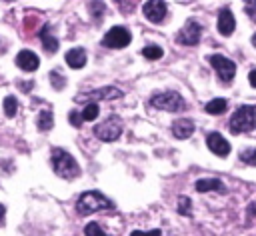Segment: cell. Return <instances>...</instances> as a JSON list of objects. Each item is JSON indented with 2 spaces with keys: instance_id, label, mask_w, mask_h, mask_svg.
<instances>
[{
  "instance_id": "obj_1",
  "label": "cell",
  "mask_w": 256,
  "mask_h": 236,
  "mask_svg": "<svg viewBox=\"0 0 256 236\" xmlns=\"http://www.w3.org/2000/svg\"><path fill=\"white\" fill-rule=\"evenodd\" d=\"M76 210L80 216H88V214L102 212V210H114V202L98 190H88L80 194V198L76 200Z\"/></svg>"
},
{
  "instance_id": "obj_2",
  "label": "cell",
  "mask_w": 256,
  "mask_h": 236,
  "mask_svg": "<svg viewBox=\"0 0 256 236\" xmlns=\"http://www.w3.org/2000/svg\"><path fill=\"white\" fill-rule=\"evenodd\" d=\"M50 164H52L54 172H56L60 178L74 180V178L80 174L78 162H76L74 156H72L70 152H66L64 148H52V152H50Z\"/></svg>"
},
{
  "instance_id": "obj_3",
  "label": "cell",
  "mask_w": 256,
  "mask_h": 236,
  "mask_svg": "<svg viewBox=\"0 0 256 236\" xmlns=\"http://www.w3.org/2000/svg\"><path fill=\"white\" fill-rule=\"evenodd\" d=\"M256 126V106L244 104L240 106L232 118H230V132L232 134H242V132H250Z\"/></svg>"
},
{
  "instance_id": "obj_4",
  "label": "cell",
  "mask_w": 256,
  "mask_h": 236,
  "mask_svg": "<svg viewBox=\"0 0 256 236\" xmlns=\"http://www.w3.org/2000/svg\"><path fill=\"white\" fill-rule=\"evenodd\" d=\"M150 106L164 110V112H180L184 110L186 102L178 92H158L150 98Z\"/></svg>"
},
{
  "instance_id": "obj_5",
  "label": "cell",
  "mask_w": 256,
  "mask_h": 236,
  "mask_svg": "<svg viewBox=\"0 0 256 236\" xmlns=\"http://www.w3.org/2000/svg\"><path fill=\"white\" fill-rule=\"evenodd\" d=\"M122 126H124V124H122V118L116 116V114H112V116H108L104 122H100L98 126H94V134H96V138L102 140V142H112V140L120 138Z\"/></svg>"
},
{
  "instance_id": "obj_6",
  "label": "cell",
  "mask_w": 256,
  "mask_h": 236,
  "mask_svg": "<svg viewBox=\"0 0 256 236\" xmlns=\"http://www.w3.org/2000/svg\"><path fill=\"white\" fill-rule=\"evenodd\" d=\"M122 96H124V92H122L120 88L102 86V88H96V90L78 94L74 100H76V102H86V104H98L100 100H118V98H122Z\"/></svg>"
},
{
  "instance_id": "obj_7",
  "label": "cell",
  "mask_w": 256,
  "mask_h": 236,
  "mask_svg": "<svg viewBox=\"0 0 256 236\" xmlns=\"http://www.w3.org/2000/svg\"><path fill=\"white\" fill-rule=\"evenodd\" d=\"M130 40H132V34H130L124 26H112V28L104 34V38H102V46H106V48H114V50H120V48L128 46V44H130Z\"/></svg>"
},
{
  "instance_id": "obj_8",
  "label": "cell",
  "mask_w": 256,
  "mask_h": 236,
  "mask_svg": "<svg viewBox=\"0 0 256 236\" xmlns=\"http://www.w3.org/2000/svg\"><path fill=\"white\" fill-rule=\"evenodd\" d=\"M208 62H210V66L218 72V76H220V80H222L224 84H230V82H232V78H234V74H236V64H234L230 58H226V56H222V54H212V56L208 58Z\"/></svg>"
},
{
  "instance_id": "obj_9",
  "label": "cell",
  "mask_w": 256,
  "mask_h": 236,
  "mask_svg": "<svg viewBox=\"0 0 256 236\" xmlns=\"http://www.w3.org/2000/svg\"><path fill=\"white\" fill-rule=\"evenodd\" d=\"M200 36H202V26L196 20H186V24L176 34V42L184 46H196L200 42Z\"/></svg>"
},
{
  "instance_id": "obj_10",
  "label": "cell",
  "mask_w": 256,
  "mask_h": 236,
  "mask_svg": "<svg viewBox=\"0 0 256 236\" xmlns=\"http://www.w3.org/2000/svg\"><path fill=\"white\" fill-rule=\"evenodd\" d=\"M166 2H160V0H148V2H144V6H142V12H144V16H146V20L148 22H152V24H160L164 18H166Z\"/></svg>"
},
{
  "instance_id": "obj_11",
  "label": "cell",
  "mask_w": 256,
  "mask_h": 236,
  "mask_svg": "<svg viewBox=\"0 0 256 236\" xmlns=\"http://www.w3.org/2000/svg\"><path fill=\"white\" fill-rule=\"evenodd\" d=\"M206 146H208V150L212 152V154H216V156H228L230 154V142L220 134V132H210L208 136H206Z\"/></svg>"
},
{
  "instance_id": "obj_12",
  "label": "cell",
  "mask_w": 256,
  "mask_h": 236,
  "mask_svg": "<svg viewBox=\"0 0 256 236\" xmlns=\"http://www.w3.org/2000/svg\"><path fill=\"white\" fill-rule=\"evenodd\" d=\"M16 66L24 72H34V70H38L40 60L32 50H20L16 54Z\"/></svg>"
},
{
  "instance_id": "obj_13",
  "label": "cell",
  "mask_w": 256,
  "mask_h": 236,
  "mask_svg": "<svg viewBox=\"0 0 256 236\" xmlns=\"http://www.w3.org/2000/svg\"><path fill=\"white\" fill-rule=\"evenodd\" d=\"M216 26H218V32H220L222 36H230V34L234 32V28H236V20H234V14L230 12V8L220 10Z\"/></svg>"
},
{
  "instance_id": "obj_14",
  "label": "cell",
  "mask_w": 256,
  "mask_h": 236,
  "mask_svg": "<svg viewBox=\"0 0 256 236\" xmlns=\"http://www.w3.org/2000/svg\"><path fill=\"white\" fill-rule=\"evenodd\" d=\"M194 130H196V126H194V122L188 120V118H180V120H176V122L172 124V134H174V138H178V140L190 138V136L194 134Z\"/></svg>"
},
{
  "instance_id": "obj_15",
  "label": "cell",
  "mask_w": 256,
  "mask_h": 236,
  "mask_svg": "<svg viewBox=\"0 0 256 236\" xmlns=\"http://www.w3.org/2000/svg\"><path fill=\"white\" fill-rule=\"evenodd\" d=\"M194 188H196L198 192H202V194H204V192H220V194L226 192L224 182L218 180V178H200V180H196Z\"/></svg>"
},
{
  "instance_id": "obj_16",
  "label": "cell",
  "mask_w": 256,
  "mask_h": 236,
  "mask_svg": "<svg viewBox=\"0 0 256 236\" xmlns=\"http://www.w3.org/2000/svg\"><path fill=\"white\" fill-rule=\"evenodd\" d=\"M66 64L70 68H74V70L84 68V64H86V50L84 48H70L66 52Z\"/></svg>"
},
{
  "instance_id": "obj_17",
  "label": "cell",
  "mask_w": 256,
  "mask_h": 236,
  "mask_svg": "<svg viewBox=\"0 0 256 236\" xmlns=\"http://www.w3.org/2000/svg\"><path fill=\"white\" fill-rule=\"evenodd\" d=\"M40 40H42V46H44V50H46L48 54H54V52L58 50V38H56V36H52V32H50V26H48V24L40 28Z\"/></svg>"
},
{
  "instance_id": "obj_18",
  "label": "cell",
  "mask_w": 256,
  "mask_h": 236,
  "mask_svg": "<svg viewBox=\"0 0 256 236\" xmlns=\"http://www.w3.org/2000/svg\"><path fill=\"white\" fill-rule=\"evenodd\" d=\"M226 108H228L226 98H214V100H210V102L204 106V110H206L208 114H212V116H220V114H224Z\"/></svg>"
},
{
  "instance_id": "obj_19",
  "label": "cell",
  "mask_w": 256,
  "mask_h": 236,
  "mask_svg": "<svg viewBox=\"0 0 256 236\" xmlns=\"http://www.w3.org/2000/svg\"><path fill=\"white\" fill-rule=\"evenodd\" d=\"M36 124H38V130L40 132L52 130V126H54V114H52V110H40Z\"/></svg>"
},
{
  "instance_id": "obj_20",
  "label": "cell",
  "mask_w": 256,
  "mask_h": 236,
  "mask_svg": "<svg viewBox=\"0 0 256 236\" xmlns=\"http://www.w3.org/2000/svg\"><path fill=\"white\" fill-rule=\"evenodd\" d=\"M98 112H100L98 104H86V106H84V110L80 112L82 122H92V120H96V118H98Z\"/></svg>"
},
{
  "instance_id": "obj_21",
  "label": "cell",
  "mask_w": 256,
  "mask_h": 236,
  "mask_svg": "<svg viewBox=\"0 0 256 236\" xmlns=\"http://www.w3.org/2000/svg\"><path fill=\"white\" fill-rule=\"evenodd\" d=\"M162 54H164L162 48L156 46V44H148V46L142 48V56L148 58V60H158V58H162Z\"/></svg>"
},
{
  "instance_id": "obj_22",
  "label": "cell",
  "mask_w": 256,
  "mask_h": 236,
  "mask_svg": "<svg viewBox=\"0 0 256 236\" xmlns=\"http://www.w3.org/2000/svg\"><path fill=\"white\" fill-rule=\"evenodd\" d=\"M16 110H18L16 98H14V96H6V98H4V114H6L8 118H14V116H16Z\"/></svg>"
},
{
  "instance_id": "obj_23",
  "label": "cell",
  "mask_w": 256,
  "mask_h": 236,
  "mask_svg": "<svg viewBox=\"0 0 256 236\" xmlns=\"http://www.w3.org/2000/svg\"><path fill=\"white\" fill-rule=\"evenodd\" d=\"M84 236H108L98 222H88L84 226Z\"/></svg>"
},
{
  "instance_id": "obj_24",
  "label": "cell",
  "mask_w": 256,
  "mask_h": 236,
  "mask_svg": "<svg viewBox=\"0 0 256 236\" xmlns=\"http://www.w3.org/2000/svg\"><path fill=\"white\" fill-rule=\"evenodd\" d=\"M192 200L188 198V196H180L178 198V212L182 214V216H190L192 214Z\"/></svg>"
},
{
  "instance_id": "obj_25",
  "label": "cell",
  "mask_w": 256,
  "mask_h": 236,
  "mask_svg": "<svg viewBox=\"0 0 256 236\" xmlns=\"http://www.w3.org/2000/svg\"><path fill=\"white\" fill-rule=\"evenodd\" d=\"M240 160L248 166H256V148H246L240 152Z\"/></svg>"
},
{
  "instance_id": "obj_26",
  "label": "cell",
  "mask_w": 256,
  "mask_h": 236,
  "mask_svg": "<svg viewBox=\"0 0 256 236\" xmlns=\"http://www.w3.org/2000/svg\"><path fill=\"white\" fill-rule=\"evenodd\" d=\"M50 82H52V86H54L56 90H62V88L66 86V80L62 78V74H60L58 70H52V72H50Z\"/></svg>"
},
{
  "instance_id": "obj_27",
  "label": "cell",
  "mask_w": 256,
  "mask_h": 236,
  "mask_svg": "<svg viewBox=\"0 0 256 236\" xmlns=\"http://www.w3.org/2000/svg\"><path fill=\"white\" fill-rule=\"evenodd\" d=\"M68 120H70V124H72V126H76V128H80V126H82V116H80V112H78V110H70Z\"/></svg>"
},
{
  "instance_id": "obj_28",
  "label": "cell",
  "mask_w": 256,
  "mask_h": 236,
  "mask_svg": "<svg viewBox=\"0 0 256 236\" xmlns=\"http://www.w3.org/2000/svg\"><path fill=\"white\" fill-rule=\"evenodd\" d=\"M130 236H162V230L160 228H154V230H148V232H142V230H132Z\"/></svg>"
},
{
  "instance_id": "obj_29",
  "label": "cell",
  "mask_w": 256,
  "mask_h": 236,
  "mask_svg": "<svg viewBox=\"0 0 256 236\" xmlns=\"http://www.w3.org/2000/svg\"><path fill=\"white\" fill-rule=\"evenodd\" d=\"M246 14L252 22H256V2H246Z\"/></svg>"
},
{
  "instance_id": "obj_30",
  "label": "cell",
  "mask_w": 256,
  "mask_h": 236,
  "mask_svg": "<svg viewBox=\"0 0 256 236\" xmlns=\"http://www.w3.org/2000/svg\"><path fill=\"white\" fill-rule=\"evenodd\" d=\"M248 82H250L252 88H256V70H252V72L248 74Z\"/></svg>"
},
{
  "instance_id": "obj_31",
  "label": "cell",
  "mask_w": 256,
  "mask_h": 236,
  "mask_svg": "<svg viewBox=\"0 0 256 236\" xmlns=\"http://www.w3.org/2000/svg\"><path fill=\"white\" fill-rule=\"evenodd\" d=\"M4 216H6V206H4V204H0V224H2Z\"/></svg>"
},
{
  "instance_id": "obj_32",
  "label": "cell",
  "mask_w": 256,
  "mask_h": 236,
  "mask_svg": "<svg viewBox=\"0 0 256 236\" xmlns=\"http://www.w3.org/2000/svg\"><path fill=\"white\" fill-rule=\"evenodd\" d=\"M248 212H250L252 216H256V200H254V202L250 204V208H248Z\"/></svg>"
},
{
  "instance_id": "obj_33",
  "label": "cell",
  "mask_w": 256,
  "mask_h": 236,
  "mask_svg": "<svg viewBox=\"0 0 256 236\" xmlns=\"http://www.w3.org/2000/svg\"><path fill=\"white\" fill-rule=\"evenodd\" d=\"M250 40H252V46H254V48H256V34H254V36H252V38H250Z\"/></svg>"
}]
</instances>
